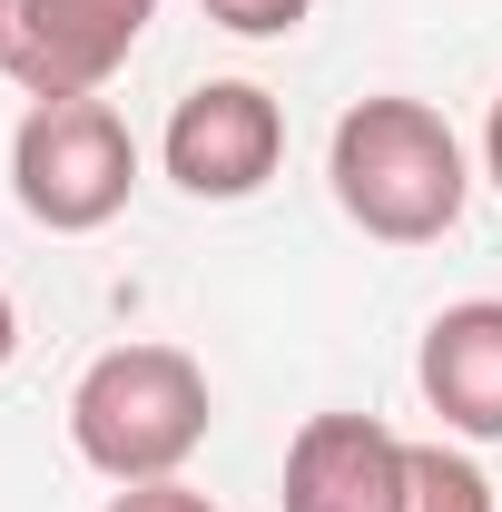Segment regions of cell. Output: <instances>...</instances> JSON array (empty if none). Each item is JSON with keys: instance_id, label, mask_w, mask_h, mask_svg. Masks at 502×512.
Returning <instances> with one entry per match:
<instances>
[{"instance_id": "1", "label": "cell", "mask_w": 502, "mask_h": 512, "mask_svg": "<svg viewBox=\"0 0 502 512\" xmlns=\"http://www.w3.org/2000/svg\"><path fill=\"white\" fill-rule=\"evenodd\" d=\"M325 178H335V207L375 247H434V237H453V217L473 197V168H463L453 119H443L434 99H404V89H375V99H355L335 119Z\"/></svg>"}, {"instance_id": "2", "label": "cell", "mask_w": 502, "mask_h": 512, "mask_svg": "<svg viewBox=\"0 0 502 512\" xmlns=\"http://www.w3.org/2000/svg\"><path fill=\"white\" fill-rule=\"evenodd\" d=\"M217 424L207 365L188 345H109L89 375L69 384V444L109 483H168Z\"/></svg>"}, {"instance_id": "3", "label": "cell", "mask_w": 502, "mask_h": 512, "mask_svg": "<svg viewBox=\"0 0 502 512\" xmlns=\"http://www.w3.org/2000/svg\"><path fill=\"white\" fill-rule=\"evenodd\" d=\"M138 188V138L109 99H30L10 128V197L50 237H99Z\"/></svg>"}, {"instance_id": "4", "label": "cell", "mask_w": 502, "mask_h": 512, "mask_svg": "<svg viewBox=\"0 0 502 512\" xmlns=\"http://www.w3.org/2000/svg\"><path fill=\"white\" fill-rule=\"evenodd\" d=\"M148 20L158 0H0V69L30 99H99Z\"/></svg>"}, {"instance_id": "5", "label": "cell", "mask_w": 502, "mask_h": 512, "mask_svg": "<svg viewBox=\"0 0 502 512\" xmlns=\"http://www.w3.org/2000/svg\"><path fill=\"white\" fill-rule=\"evenodd\" d=\"M168 178L197 197V207H237L256 197L276 168H286V109L256 89V79H207L168 109V138H158Z\"/></svg>"}, {"instance_id": "6", "label": "cell", "mask_w": 502, "mask_h": 512, "mask_svg": "<svg viewBox=\"0 0 502 512\" xmlns=\"http://www.w3.org/2000/svg\"><path fill=\"white\" fill-rule=\"evenodd\" d=\"M286 512H404V434L375 414H306L286 444Z\"/></svg>"}, {"instance_id": "7", "label": "cell", "mask_w": 502, "mask_h": 512, "mask_svg": "<svg viewBox=\"0 0 502 512\" xmlns=\"http://www.w3.org/2000/svg\"><path fill=\"white\" fill-rule=\"evenodd\" d=\"M414 384L443 414V434L463 444H502V296H463L424 325Z\"/></svg>"}, {"instance_id": "8", "label": "cell", "mask_w": 502, "mask_h": 512, "mask_svg": "<svg viewBox=\"0 0 502 512\" xmlns=\"http://www.w3.org/2000/svg\"><path fill=\"white\" fill-rule=\"evenodd\" d=\"M404 512H502L483 463L453 444H404Z\"/></svg>"}, {"instance_id": "9", "label": "cell", "mask_w": 502, "mask_h": 512, "mask_svg": "<svg viewBox=\"0 0 502 512\" xmlns=\"http://www.w3.org/2000/svg\"><path fill=\"white\" fill-rule=\"evenodd\" d=\"M217 30H237V40H286V30H306L315 0H197Z\"/></svg>"}, {"instance_id": "10", "label": "cell", "mask_w": 502, "mask_h": 512, "mask_svg": "<svg viewBox=\"0 0 502 512\" xmlns=\"http://www.w3.org/2000/svg\"><path fill=\"white\" fill-rule=\"evenodd\" d=\"M99 512H217V503H207V493H188V483L168 473V483H119Z\"/></svg>"}, {"instance_id": "11", "label": "cell", "mask_w": 502, "mask_h": 512, "mask_svg": "<svg viewBox=\"0 0 502 512\" xmlns=\"http://www.w3.org/2000/svg\"><path fill=\"white\" fill-rule=\"evenodd\" d=\"M483 178L502 188V99H493V119H483Z\"/></svg>"}, {"instance_id": "12", "label": "cell", "mask_w": 502, "mask_h": 512, "mask_svg": "<svg viewBox=\"0 0 502 512\" xmlns=\"http://www.w3.org/2000/svg\"><path fill=\"white\" fill-rule=\"evenodd\" d=\"M20 355V306H10V286H0V365Z\"/></svg>"}]
</instances>
